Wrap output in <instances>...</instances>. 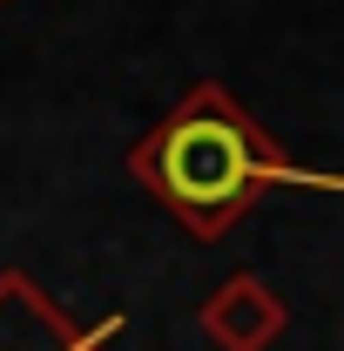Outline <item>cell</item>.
Wrapping results in <instances>:
<instances>
[{
	"label": "cell",
	"instance_id": "1",
	"mask_svg": "<svg viewBox=\"0 0 344 351\" xmlns=\"http://www.w3.org/2000/svg\"><path fill=\"white\" fill-rule=\"evenodd\" d=\"M129 169L156 189V203L169 210L189 237H223L257 210L270 182H310V189H338V176L297 169L291 156H277V142L223 95V88H189L169 122L135 142Z\"/></svg>",
	"mask_w": 344,
	"mask_h": 351
},
{
	"label": "cell",
	"instance_id": "2",
	"mask_svg": "<svg viewBox=\"0 0 344 351\" xmlns=\"http://www.w3.org/2000/svg\"><path fill=\"white\" fill-rule=\"evenodd\" d=\"M115 331H122V311H108L88 331H75L41 304V291L27 277H0V351H101Z\"/></svg>",
	"mask_w": 344,
	"mask_h": 351
},
{
	"label": "cell",
	"instance_id": "3",
	"mask_svg": "<svg viewBox=\"0 0 344 351\" xmlns=\"http://www.w3.org/2000/svg\"><path fill=\"white\" fill-rule=\"evenodd\" d=\"M196 324H203V338L216 351H270L277 331H284V298L263 277H230V284L210 291V304L196 311Z\"/></svg>",
	"mask_w": 344,
	"mask_h": 351
}]
</instances>
